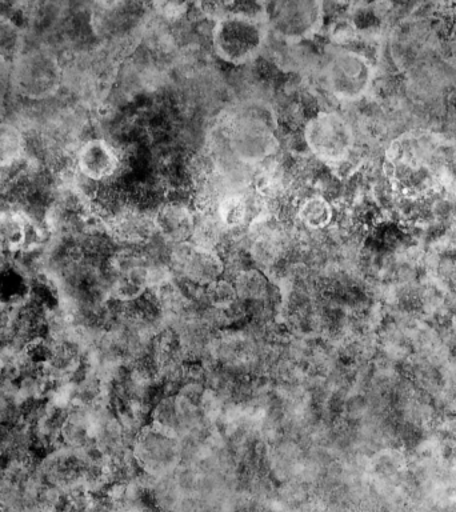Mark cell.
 <instances>
[{"label":"cell","instance_id":"obj_2","mask_svg":"<svg viewBox=\"0 0 456 512\" xmlns=\"http://www.w3.org/2000/svg\"><path fill=\"white\" fill-rule=\"evenodd\" d=\"M304 140L316 158L339 166L350 159L355 132L346 118L336 112H319L306 124Z\"/></svg>","mask_w":456,"mask_h":512},{"label":"cell","instance_id":"obj_6","mask_svg":"<svg viewBox=\"0 0 456 512\" xmlns=\"http://www.w3.org/2000/svg\"><path fill=\"white\" fill-rule=\"evenodd\" d=\"M230 146L240 162H262L276 150V140L270 126L259 116H244L232 128Z\"/></svg>","mask_w":456,"mask_h":512},{"label":"cell","instance_id":"obj_9","mask_svg":"<svg viewBox=\"0 0 456 512\" xmlns=\"http://www.w3.org/2000/svg\"><path fill=\"white\" fill-rule=\"evenodd\" d=\"M80 174L91 182H103L118 170L119 158L111 144L104 139H91L78 152Z\"/></svg>","mask_w":456,"mask_h":512},{"label":"cell","instance_id":"obj_14","mask_svg":"<svg viewBox=\"0 0 456 512\" xmlns=\"http://www.w3.org/2000/svg\"><path fill=\"white\" fill-rule=\"evenodd\" d=\"M26 139L23 132L11 123L0 122V167H11L23 158Z\"/></svg>","mask_w":456,"mask_h":512},{"label":"cell","instance_id":"obj_13","mask_svg":"<svg viewBox=\"0 0 456 512\" xmlns=\"http://www.w3.org/2000/svg\"><path fill=\"white\" fill-rule=\"evenodd\" d=\"M23 48L24 36L18 24L0 14V80L11 74Z\"/></svg>","mask_w":456,"mask_h":512},{"label":"cell","instance_id":"obj_10","mask_svg":"<svg viewBox=\"0 0 456 512\" xmlns=\"http://www.w3.org/2000/svg\"><path fill=\"white\" fill-rule=\"evenodd\" d=\"M34 284L31 276L19 264H0V308L18 310L31 302Z\"/></svg>","mask_w":456,"mask_h":512},{"label":"cell","instance_id":"obj_1","mask_svg":"<svg viewBox=\"0 0 456 512\" xmlns=\"http://www.w3.org/2000/svg\"><path fill=\"white\" fill-rule=\"evenodd\" d=\"M266 31V24L256 16L232 12L216 22L212 44L224 62L244 64L260 54L266 43Z\"/></svg>","mask_w":456,"mask_h":512},{"label":"cell","instance_id":"obj_16","mask_svg":"<svg viewBox=\"0 0 456 512\" xmlns=\"http://www.w3.org/2000/svg\"><path fill=\"white\" fill-rule=\"evenodd\" d=\"M238 298L244 300H262L268 294L266 276L258 270H244L236 276L234 284Z\"/></svg>","mask_w":456,"mask_h":512},{"label":"cell","instance_id":"obj_3","mask_svg":"<svg viewBox=\"0 0 456 512\" xmlns=\"http://www.w3.org/2000/svg\"><path fill=\"white\" fill-rule=\"evenodd\" d=\"M370 58L354 50H336L326 66L328 90L336 99L352 103L364 98L374 83Z\"/></svg>","mask_w":456,"mask_h":512},{"label":"cell","instance_id":"obj_5","mask_svg":"<svg viewBox=\"0 0 456 512\" xmlns=\"http://www.w3.org/2000/svg\"><path fill=\"white\" fill-rule=\"evenodd\" d=\"M268 26L287 42L311 38L322 28L323 4L315 0H286L266 4Z\"/></svg>","mask_w":456,"mask_h":512},{"label":"cell","instance_id":"obj_4","mask_svg":"<svg viewBox=\"0 0 456 512\" xmlns=\"http://www.w3.org/2000/svg\"><path fill=\"white\" fill-rule=\"evenodd\" d=\"M10 76L15 91L31 100L51 98L58 92L62 82L58 59L42 48L23 51Z\"/></svg>","mask_w":456,"mask_h":512},{"label":"cell","instance_id":"obj_7","mask_svg":"<svg viewBox=\"0 0 456 512\" xmlns=\"http://www.w3.org/2000/svg\"><path fill=\"white\" fill-rule=\"evenodd\" d=\"M171 262L176 271L200 286L215 282L224 271L220 256L212 248L198 246L196 243L175 244Z\"/></svg>","mask_w":456,"mask_h":512},{"label":"cell","instance_id":"obj_8","mask_svg":"<svg viewBox=\"0 0 456 512\" xmlns=\"http://www.w3.org/2000/svg\"><path fill=\"white\" fill-rule=\"evenodd\" d=\"M134 459L148 474H164L178 462V439L158 427L146 428L136 440Z\"/></svg>","mask_w":456,"mask_h":512},{"label":"cell","instance_id":"obj_11","mask_svg":"<svg viewBox=\"0 0 456 512\" xmlns=\"http://www.w3.org/2000/svg\"><path fill=\"white\" fill-rule=\"evenodd\" d=\"M36 234L34 224L22 212H0V252L26 250L35 243Z\"/></svg>","mask_w":456,"mask_h":512},{"label":"cell","instance_id":"obj_12","mask_svg":"<svg viewBox=\"0 0 456 512\" xmlns=\"http://www.w3.org/2000/svg\"><path fill=\"white\" fill-rule=\"evenodd\" d=\"M155 226L164 238L179 244L188 242V239L194 235L196 222L186 207L168 204L156 212Z\"/></svg>","mask_w":456,"mask_h":512},{"label":"cell","instance_id":"obj_17","mask_svg":"<svg viewBox=\"0 0 456 512\" xmlns=\"http://www.w3.org/2000/svg\"><path fill=\"white\" fill-rule=\"evenodd\" d=\"M248 216V202L243 195L227 194L218 203V218L226 227H238Z\"/></svg>","mask_w":456,"mask_h":512},{"label":"cell","instance_id":"obj_18","mask_svg":"<svg viewBox=\"0 0 456 512\" xmlns=\"http://www.w3.org/2000/svg\"><path fill=\"white\" fill-rule=\"evenodd\" d=\"M206 298L215 310H226L236 303L238 294H236L234 284L218 279L208 284Z\"/></svg>","mask_w":456,"mask_h":512},{"label":"cell","instance_id":"obj_15","mask_svg":"<svg viewBox=\"0 0 456 512\" xmlns=\"http://www.w3.org/2000/svg\"><path fill=\"white\" fill-rule=\"evenodd\" d=\"M299 218L307 227L320 230L331 223L334 211H332L331 204L322 196H312L300 207Z\"/></svg>","mask_w":456,"mask_h":512}]
</instances>
